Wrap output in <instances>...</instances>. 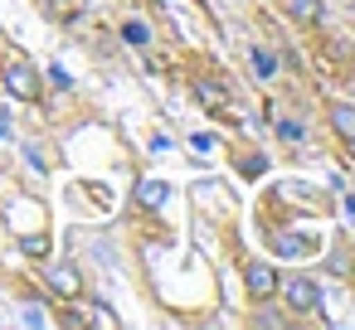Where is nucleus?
I'll return each mask as SVG.
<instances>
[{"label": "nucleus", "mask_w": 355, "mask_h": 330, "mask_svg": "<svg viewBox=\"0 0 355 330\" xmlns=\"http://www.w3.org/2000/svg\"><path fill=\"white\" fill-rule=\"evenodd\" d=\"M6 88H10L20 102H35V98H40V78H35L30 64H10V68H6Z\"/></svg>", "instance_id": "nucleus-1"}, {"label": "nucleus", "mask_w": 355, "mask_h": 330, "mask_svg": "<svg viewBox=\"0 0 355 330\" xmlns=\"http://www.w3.org/2000/svg\"><path fill=\"white\" fill-rule=\"evenodd\" d=\"M243 286H248V296H272L277 291V272L268 262H248L243 267Z\"/></svg>", "instance_id": "nucleus-2"}, {"label": "nucleus", "mask_w": 355, "mask_h": 330, "mask_svg": "<svg viewBox=\"0 0 355 330\" xmlns=\"http://www.w3.org/2000/svg\"><path fill=\"white\" fill-rule=\"evenodd\" d=\"M49 282H54V291H64V296H78V272L73 267H49Z\"/></svg>", "instance_id": "nucleus-3"}, {"label": "nucleus", "mask_w": 355, "mask_h": 330, "mask_svg": "<svg viewBox=\"0 0 355 330\" xmlns=\"http://www.w3.org/2000/svg\"><path fill=\"white\" fill-rule=\"evenodd\" d=\"M287 301H292V306H302V311H311L321 296H316V286H311V282H287Z\"/></svg>", "instance_id": "nucleus-4"}, {"label": "nucleus", "mask_w": 355, "mask_h": 330, "mask_svg": "<svg viewBox=\"0 0 355 330\" xmlns=\"http://www.w3.org/2000/svg\"><path fill=\"white\" fill-rule=\"evenodd\" d=\"M331 122H336V131H340V136H355V107H336V112H331Z\"/></svg>", "instance_id": "nucleus-5"}, {"label": "nucleus", "mask_w": 355, "mask_h": 330, "mask_svg": "<svg viewBox=\"0 0 355 330\" xmlns=\"http://www.w3.org/2000/svg\"><path fill=\"white\" fill-rule=\"evenodd\" d=\"M253 68H258V78H272V73H277V59H272L268 49H253Z\"/></svg>", "instance_id": "nucleus-6"}, {"label": "nucleus", "mask_w": 355, "mask_h": 330, "mask_svg": "<svg viewBox=\"0 0 355 330\" xmlns=\"http://www.w3.org/2000/svg\"><path fill=\"white\" fill-rule=\"evenodd\" d=\"M195 93H200V102H214V107H224V102H229V93H224L219 83H200Z\"/></svg>", "instance_id": "nucleus-7"}, {"label": "nucleus", "mask_w": 355, "mask_h": 330, "mask_svg": "<svg viewBox=\"0 0 355 330\" xmlns=\"http://www.w3.org/2000/svg\"><path fill=\"white\" fill-rule=\"evenodd\" d=\"M122 39H127V44H146V39H151V30H146L141 20H132V25H122Z\"/></svg>", "instance_id": "nucleus-8"}, {"label": "nucleus", "mask_w": 355, "mask_h": 330, "mask_svg": "<svg viewBox=\"0 0 355 330\" xmlns=\"http://www.w3.org/2000/svg\"><path fill=\"white\" fill-rule=\"evenodd\" d=\"M20 248L40 257V253H49V238H44V233H25V238H20Z\"/></svg>", "instance_id": "nucleus-9"}, {"label": "nucleus", "mask_w": 355, "mask_h": 330, "mask_svg": "<svg viewBox=\"0 0 355 330\" xmlns=\"http://www.w3.org/2000/svg\"><path fill=\"white\" fill-rule=\"evenodd\" d=\"M141 199H146V204H161V199H166V185H156V180L141 185Z\"/></svg>", "instance_id": "nucleus-10"}, {"label": "nucleus", "mask_w": 355, "mask_h": 330, "mask_svg": "<svg viewBox=\"0 0 355 330\" xmlns=\"http://www.w3.org/2000/svg\"><path fill=\"white\" fill-rule=\"evenodd\" d=\"M292 15H302V20H316V0H292Z\"/></svg>", "instance_id": "nucleus-11"}, {"label": "nucleus", "mask_w": 355, "mask_h": 330, "mask_svg": "<svg viewBox=\"0 0 355 330\" xmlns=\"http://www.w3.org/2000/svg\"><path fill=\"white\" fill-rule=\"evenodd\" d=\"M277 136H282V141H302V127H297V122H277Z\"/></svg>", "instance_id": "nucleus-12"}, {"label": "nucleus", "mask_w": 355, "mask_h": 330, "mask_svg": "<svg viewBox=\"0 0 355 330\" xmlns=\"http://www.w3.org/2000/svg\"><path fill=\"white\" fill-rule=\"evenodd\" d=\"M6 131H10V117H6V112H0V136H6Z\"/></svg>", "instance_id": "nucleus-13"}, {"label": "nucleus", "mask_w": 355, "mask_h": 330, "mask_svg": "<svg viewBox=\"0 0 355 330\" xmlns=\"http://www.w3.org/2000/svg\"><path fill=\"white\" fill-rule=\"evenodd\" d=\"M345 141H350V156H355V136H345Z\"/></svg>", "instance_id": "nucleus-14"}]
</instances>
